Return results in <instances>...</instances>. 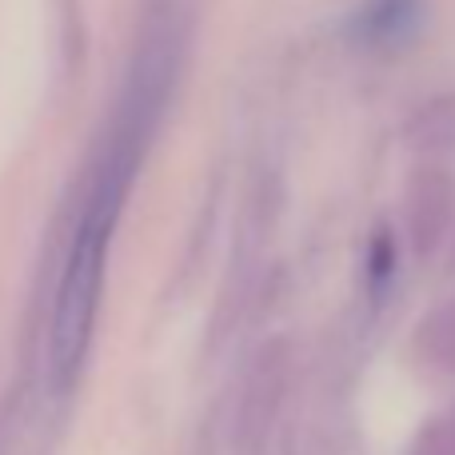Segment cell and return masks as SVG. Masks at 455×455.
I'll return each mask as SVG.
<instances>
[{
    "mask_svg": "<svg viewBox=\"0 0 455 455\" xmlns=\"http://www.w3.org/2000/svg\"><path fill=\"white\" fill-rule=\"evenodd\" d=\"M124 196H128V180H116L108 172L92 176L88 204L76 220L60 280H56L52 307H48L44 363H48L52 387H72L80 368H84L96 312H100V296H104L108 243H112V232H116V216L124 208Z\"/></svg>",
    "mask_w": 455,
    "mask_h": 455,
    "instance_id": "6da1fadb",
    "label": "cell"
},
{
    "mask_svg": "<svg viewBox=\"0 0 455 455\" xmlns=\"http://www.w3.org/2000/svg\"><path fill=\"white\" fill-rule=\"evenodd\" d=\"M411 20H416V0H368L355 24L368 40H395L411 28Z\"/></svg>",
    "mask_w": 455,
    "mask_h": 455,
    "instance_id": "7a4b0ae2",
    "label": "cell"
},
{
    "mask_svg": "<svg viewBox=\"0 0 455 455\" xmlns=\"http://www.w3.org/2000/svg\"><path fill=\"white\" fill-rule=\"evenodd\" d=\"M368 275H371V288H384V283H387V275H392V243H387V235H379V240H371Z\"/></svg>",
    "mask_w": 455,
    "mask_h": 455,
    "instance_id": "3957f363",
    "label": "cell"
}]
</instances>
